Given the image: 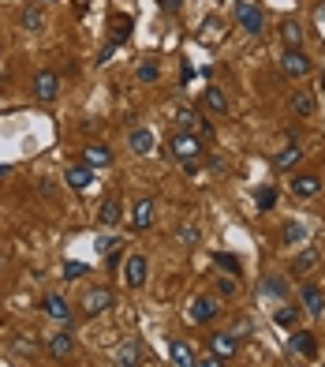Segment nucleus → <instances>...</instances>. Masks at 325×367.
<instances>
[{
    "label": "nucleus",
    "mask_w": 325,
    "mask_h": 367,
    "mask_svg": "<svg viewBox=\"0 0 325 367\" xmlns=\"http://www.w3.org/2000/svg\"><path fill=\"white\" fill-rule=\"evenodd\" d=\"M169 154L176 161H183V169L187 172H198V158H202V143L194 139L191 132H176L169 139Z\"/></svg>",
    "instance_id": "1"
},
{
    "label": "nucleus",
    "mask_w": 325,
    "mask_h": 367,
    "mask_svg": "<svg viewBox=\"0 0 325 367\" xmlns=\"http://www.w3.org/2000/svg\"><path fill=\"white\" fill-rule=\"evenodd\" d=\"M41 348L49 360H71L75 356V337H71V330H53V334L41 337Z\"/></svg>",
    "instance_id": "2"
},
{
    "label": "nucleus",
    "mask_w": 325,
    "mask_h": 367,
    "mask_svg": "<svg viewBox=\"0 0 325 367\" xmlns=\"http://www.w3.org/2000/svg\"><path fill=\"white\" fill-rule=\"evenodd\" d=\"M116 304V296L109 292L105 285H94V289H86L82 292V315L86 319H94V315H105L109 307Z\"/></svg>",
    "instance_id": "3"
},
{
    "label": "nucleus",
    "mask_w": 325,
    "mask_h": 367,
    "mask_svg": "<svg viewBox=\"0 0 325 367\" xmlns=\"http://www.w3.org/2000/svg\"><path fill=\"white\" fill-rule=\"evenodd\" d=\"M57 94H60V75L53 68H41L38 75H34V98H38V102H57Z\"/></svg>",
    "instance_id": "4"
},
{
    "label": "nucleus",
    "mask_w": 325,
    "mask_h": 367,
    "mask_svg": "<svg viewBox=\"0 0 325 367\" xmlns=\"http://www.w3.org/2000/svg\"><path fill=\"white\" fill-rule=\"evenodd\" d=\"M113 360H116V367H142V364H146L142 341H138V337H127V341H120L116 352H113Z\"/></svg>",
    "instance_id": "5"
},
{
    "label": "nucleus",
    "mask_w": 325,
    "mask_h": 367,
    "mask_svg": "<svg viewBox=\"0 0 325 367\" xmlns=\"http://www.w3.org/2000/svg\"><path fill=\"white\" fill-rule=\"evenodd\" d=\"M236 23L243 26L247 34H262L266 15H262V8H258V4H250V0H243V4H236Z\"/></svg>",
    "instance_id": "6"
},
{
    "label": "nucleus",
    "mask_w": 325,
    "mask_h": 367,
    "mask_svg": "<svg viewBox=\"0 0 325 367\" xmlns=\"http://www.w3.org/2000/svg\"><path fill=\"white\" fill-rule=\"evenodd\" d=\"M281 71L288 79H303V75H310V57H306L303 49H284V57H281Z\"/></svg>",
    "instance_id": "7"
},
{
    "label": "nucleus",
    "mask_w": 325,
    "mask_h": 367,
    "mask_svg": "<svg viewBox=\"0 0 325 367\" xmlns=\"http://www.w3.org/2000/svg\"><path fill=\"white\" fill-rule=\"evenodd\" d=\"M146 274H150L146 255H131V259L124 262V285H127V289H142V285H146Z\"/></svg>",
    "instance_id": "8"
},
{
    "label": "nucleus",
    "mask_w": 325,
    "mask_h": 367,
    "mask_svg": "<svg viewBox=\"0 0 325 367\" xmlns=\"http://www.w3.org/2000/svg\"><path fill=\"white\" fill-rule=\"evenodd\" d=\"M210 348H213V356L228 360V356L239 352V337L232 334V330H217V334H210Z\"/></svg>",
    "instance_id": "9"
},
{
    "label": "nucleus",
    "mask_w": 325,
    "mask_h": 367,
    "mask_svg": "<svg viewBox=\"0 0 325 367\" xmlns=\"http://www.w3.org/2000/svg\"><path fill=\"white\" fill-rule=\"evenodd\" d=\"M217 311H221V304L213 296H194L191 307H187V315H191V323H213Z\"/></svg>",
    "instance_id": "10"
},
{
    "label": "nucleus",
    "mask_w": 325,
    "mask_h": 367,
    "mask_svg": "<svg viewBox=\"0 0 325 367\" xmlns=\"http://www.w3.org/2000/svg\"><path fill=\"white\" fill-rule=\"evenodd\" d=\"M172 120L180 124V132H202L206 116H202L194 105H176V109H172Z\"/></svg>",
    "instance_id": "11"
},
{
    "label": "nucleus",
    "mask_w": 325,
    "mask_h": 367,
    "mask_svg": "<svg viewBox=\"0 0 325 367\" xmlns=\"http://www.w3.org/2000/svg\"><path fill=\"white\" fill-rule=\"evenodd\" d=\"M98 222L105 225V229H116L120 222H124V203H120L116 195L101 199V206H98Z\"/></svg>",
    "instance_id": "12"
},
{
    "label": "nucleus",
    "mask_w": 325,
    "mask_h": 367,
    "mask_svg": "<svg viewBox=\"0 0 325 367\" xmlns=\"http://www.w3.org/2000/svg\"><path fill=\"white\" fill-rule=\"evenodd\" d=\"M322 191V177H314V172H299V177H292V195L295 199H314Z\"/></svg>",
    "instance_id": "13"
},
{
    "label": "nucleus",
    "mask_w": 325,
    "mask_h": 367,
    "mask_svg": "<svg viewBox=\"0 0 325 367\" xmlns=\"http://www.w3.org/2000/svg\"><path fill=\"white\" fill-rule=\"evenodd\" d=\"M82 161H86L90 169H109V165H113V150L101 146V143H86L82 146Z\"/></svg>",
    "instance_id": "14"
},
{
    "label": "nucleus",
    "mask_w": 325,
    "mask_h": 367,
    "mask_svg": "<svg viewBox=\"0 0 325 367\" xmlns=\"http://www.w3.org/2000/svg\"><path fill=\"white\" fill-rule=\"evenodd\" d=\"M64 184H68V188H75V191H86L90 184H94V169H90L86 161H82V165H68V172H64Z\"/></svg>",
    "instance_id": "15"
},
{
    "label": "nucleus",
    "mask_w": 325,
    "mask_h": 367,
    "mask_svg": "<svg viewBox=\"0 0 325 367\" xmlns=\"http://www.w3.org/2000/svg\"><path fill=\"white\" fill-rule=\"evenodd\" d=\"M127 150L138 154V158L154 154V132H150V127H135V132L127 135Z\"/></svg>",
    "instance_id": "16"
},
{
    "label": "nucleus",
    "mask_w": 325,
    "mask_h": 367,
    "mask_svg": "<svg viewBox=\"0 0 325 367\" xmlns=\"http://www.w3.org/2000/svg\"><path fill=\"white\" fill-rule=\"evenodd\" d=\"M45 315H49L53 323L68 326V323H71V304H68L64 296H45Z\"/></svg>",
    "instance_id": "17"
},
{
    "label": "nucleus",
    "mask_w": 325,
    "mask_h": 367,
    "mask_svg": "<svg viewBox=\"0 0 325 367\" xmlns=\"http://www.w3.org/2000/svg\"><path fill=\"white\" fill-rule=\"evenodd\" d=\"M202 105H206L210 113H228V109H232L228 94H225V90H221V87H213V82H210L206 90H202Z\"/></svg>",
    "instance_id": "18"
},
{
    "label": "nucleus",
    "mask_w": 325,
    "mask_h": 367,
    "mask_svg": "<svg viewBox=\"0 0 325 367\" xmlns=\"http://www.w3.org/2000/svg\"><path fill=\"white\" fill-rule=\"evenodd\" d=\"M299 296H303V307H306V315H322V311H325V292H322L318 285H314V281H306Z\"/></svg>",
    "instance_id": "19"
},
{
    "label": "nucleus",
    "mask_w": 325,
    "mask_h": 367,
    "mask_svg": "<svg viewBox=\"0 0 325 367\" xmlns=\"http://www.w3.org/2000/svg\"><path fill=\"white\" fill-rule=\"evenodd\" d=\"M131 225L135 229H150L154 225V199H138L131 206Z\"/></svg>",
    "instance_id": "20"
},
{
    "label": "nucleus",
    "mask_w": 325,
    "mask_h": 367,
    "mask_svg": "<svg viewBox=\"0 0 325 367\" xmlns=\"http://www.w3.org/2000/svg\"><path fill=\"white\" fill-rule=\"evenodd\" d=\"M19 23H23V30H26V34H41V30H45V15H41V8H38V4L23 8Z\"/></svg>",
    "instance_id": "21"
},
{
    "label": "nucleus",
    "mask_w": 325,
    "mask_h": 367,
    "mask_svg": "<svg viewBox=\"0 0 325 367\" xmlns=\"http://www.w3.org/2000/svg\"><path fill=\"white\" fill-rule=\"evenodd\" d=\"M288 348L299 356H314V348H318V341H314V334H306V330H295L292 337H288Z\"/></svg>",
    "instance_id": "22"
},
{
    "label": "nucleus",
    "mask_w": 325,
    "mask_h": 367,
    "mask_svg": "<svg viewBox=\"0 0 325 367\" xmlns=\"http://www.w3.org/2000/svg\"><path fill=\"white\" fill-rule=\"evenodd\" d=\"M292 109H295V116H314L318 102H314L310 90H295V94H292Z\"/></svg>",
    "instance_id": "23"
},
{
    "label": "nucleus",
    "mask_w": 325,
    "mask_h": 367,
    "mask_svg": "<svg viewBox=\"0 0 325 367\" xmlns=\"http://www.w3.org/2000/svg\"><path fill=\"white\" fill-rule=\"evenodd\" d=\"M169 352H172V364H176V367H194V364H198L187 341H172V345H169Z\"/></svg>",
    "instance_id": "24"
},
{
    "label": "nucleus",
    "mask_w": 325,
    "mask_h": 367,
    "mask_svg": "<svg viewBox=\"0 0 325 367\" xmlns=\"http://www.w3.org/2000/svg\"><path fill=\"white\" fill-rule=\"evenodd\" d=\"M281 38H284L288 49H299V45H303V26L295 23V19H284L281 23Z\"/></svg>",
    "instance_id": "25"
},
{
    "label": "nucleus",
    "mask_w": 325,
    "mask_h": 367,
    "mask_svg": "<svg viewBox=\"0 0 325 367\" xmlns=\"http://www.w3.org/2000/svg\"><path fill=\"white\" fill-rule=\"evenodd\" d=\"M314 266H318V251H314V247H303L292 262V274H306V270H314Z\"/></svg>",
    "instance_id": "26"
},
{
    "label": "nucleus",
    "mask_w": 325,
    "mask_h": 367,
    "mask_svg": "<svg viewBox=\"0 0 325 367\" xmlns=\"http://www.w3.org/2000/svg\"><path fill=\"white\" fill-rule=\"evenodd\" d=\"M131 34V15H113V42L109 45H124Z\"/></svg>",
    "instance_id": "27"
},
{
    "label": "nucleus",
    "mask_w": 325,
    "mask_h": 367,
    "mask_svg": "<svg viewBox=\"0 0 325 367\" xmlns=\"http://www.w3.org/2000/svg\"><path fill=\"white\" fill-rule=\"evenodd\" d=\"M299 158H303V150L292 143V146H284V150L277 154V158H273V165H277V169H292V165H299Z\"/></svg>",
    "instance_id": "28"
},
{
    "label": "nucleus",
    "mask_w": 325,
    "mask_h": 367,
    "mask_svg": "<svg viewBox=\"0 0 325 367\" xmlns=\"http://www.w3.org/2000/svg\"><path fill=\"white\" fill-rule=\"evenodd\" d=\"M281 240H284V244H306V229H303L299 222H288V225L281 229Z\"/></svg>",
    "instance_id": "29"
},
{
    "label": "nucleus",
    "mask_w": 325,
    "mask_h": 367,
    "mask_svg": "<svg viewBox=\"0 0 325 367\" xmlns=\"http://www.w3.org/2000/svg\"><path fill=\"white\" fill-rule=\"evenodd\" d=\"M262 292H266V296H277V300H284V296H288V285H284L281 278H266V281H262Z\"/></svg>",
    "instance_id": "30"
},
{
    "label": "nucleus",
    "mask_w": 325,
    "mask_h": 367,
    "mask_svg": "<svg viewBox=\"0 0 325 367\" xmlns=\"http://www.w3.org/2000/svg\"><path fill=\"white\" fill-rule=\"evenodd\" d=\"M254 203H258V210H273V206H277V191H273V188H269V184H266V188H258Z\"/></svg>",
    "instance_id": "31"
},
{
    "label": "nucleus",
    "mask_w": 325,
    "mask_h": 367,
    "mask_svg": "<svg viewBox=\"0 0 325 367\" xmlns=\"http://www.w3.org/2000/svg\"><path fill=\"white\" fill-rule=\"evenodd\" d=\"M213 262H217L221 270H228V274H236V278H239V259H236V255H225V251H217V255H213Z\"/></svg>",
    "instance_id": "32"
},
{
    "label": "nucleus",
    "mask_w": 325,
    "mask_h": 367,
    "mask_svg": "<svg viewBox=\"0 0 325 367\" xmlns=\"http://www.w3.org/2000/svg\"><path fill=\"white\" fill-rule=\"evenodd\" d=\"M98 255H105V259H109V255H116L120 251V240H116V236H98Z\"/></svg>",
    "instance_id": "33"
},
{
    "label": "nucleus",
    "mask_w": 325,
    "mask_h": 367,
    "mask_svg": "<svg viewBox=\"0 0 325 367\" xmlns=\"http://www.w3.org/2000/svg\"><path fill=\"white\" fill-rule=\"evenodd\" d=\"M157 75H161V71H157V64H154V60L138 64V82H157Z\"/></svg>",
    "instance_id": "34"
},
{
    "label": "nucleus",
    "mask_w": 325,
    "mask_h": 367,
    "mask_svg": "<svg viewBox=\"0 0 325 367\" xmlns=\"http://www.w3.org/2000/svg\"><path fill=\"white\" fill-rule=\"evenodd\" d=\"M277 323H281V326H295V323H299V307H281V311H277Z\"/></svg>",
    "instance_id": "35"
},
{
    "label": "nucleus",
    "mask_w": 325,
    "mask_h": 367,
    "mask_svg": "<svg viewBox=\"0 0 325 367\" xmlns=\"http://www.w3.org/2000/svg\"><path fill=\"white\" fill-rule=\"evenodd\" d=\"M15 352H19V356L38 352V341H34V337H15Z\"/></svg>",
    "instance_id": "36"
},
{
    "label": "nucleus",
    "mask_w": 325,
    "mask_h": 367,
    "mask_svg": "<svg viewBox=\"0 0 325 367\" xmlns=\"http://www.w3.org/2000/svg\"><path fill=\"white\" fill-rule=\"evenodd\" d=\"M82 274H90L82 262H64V278H68V281H79Z\"/></svg>",
    "instance_id": "37"
},
{
    "label": "nucleus",
    "mask_w": 325,
    "mask_h": 367,
    "mask_svg": "<svg viewBox=\"0 0 325 367\" xmlns=\"http://www.w3.org/2000/svg\"><path fill=\"white\" fill-rule=\"evenodd\" d=\"M176 236H180V240L187 244V247H194V244H198V229H194V225H183Z\"/></svg>",
    "instance_id": "38"
},
{
    "label": "nucleus",
    "mask_w": 325,
    "mask_h": 367,
    "mask_svg": "<svg viewBox=\"0 0 325 367\" xmlns=\"http://www.w3.org/2000/svg\"><path fill=\"white\" fill-rule=\"evenodd\" d=\"M217 30H221V23H217V19L202 23V38H206V34H210V38H217Z\"/></svg>",
    "instance_id": "39"
},
{
    "label": "nucleus",
    "mask_w": 325,
    "mask_h": 367,
    "mask_svg": "<svg viewBox=\"0 0 325 367\" xmlns=\"http://www.w3.org/2000/svg\"><path fill=\"white\" fill-rule=\"evenodd\" d=\"M194 367H225V360H221V356H206V360H198V364H194Z\"/></svg>",
    "instance_id": "40"
},
{
    "label": "nucleus",
    "mask_w": 325,
    "mask_h": 367,
    "mask_svg": "<svg viewBox=\"0 0 325 367\" xmlns=\"http://www.w3.org/2000/svg\"><path fill=\"white\" fill-rule=\"evenodd\" d=\"M217 289H221V296H232V292H236V281H232V278H225Z\"/></svg>",
    "instance_id": "41"
},
{
    "label": "nucleus",
    "mask_w": 325,
    "mask_h": 367,
    "mask_svg": "<svg viewBox=\"0 0 325 367\" xmlns=\"http://www.w3.org/2000/svg\"><path fill=\"white\" fill-rule=\"evenodd\" d=\"M8 172H12V169H8V165H0V180H4V177H8Z\"/></svg>",
    "instance_id": "42"
},
{
    "label": "nucleus",
    "mask_w": 325,
    "mask_h": 367,
    "mask_svg": "<svg viewBox=\"0 0 325 367\" xmlns=\"http://www.w3.org/2000/svg\"><path fill=\"white\" fill-rule=\"evenodd\" d=\"M176 4H183V0H165V8H176Z\"/></svg>",
    "instance_id": "43"
},
{
    "label": "nucleus",
    "mask_w": 325,
    "mask_h": 367,
    "mask_svg": "<svg viewBox=\"0 0 325 367\" xmlns=\"http://www.w3.org/2000/svg\"><path fill=\"white\" fill-rule=\"evenodd\" d=\"M322 23H325V8H322Z\"/></svg>",
    "instance_id": "44"
},
{
    "label": "nucleus",
    "mask_w": 325,
    "mask_h": 367,
    "mask_svg": "<svg viewBox=\"0 0 325 367\" xmlns=\"http://www.w3.org/2000/svg\"><path fill=\"white\" fill-rule=\"evenodd\" d=\"M0 266H4V255H0Z\"/></svg>",
    "instance_id": "45"
},
{
    "label": "nucleus",
    "mask_w": 325,
    "mask_h": 367,
    "mask_svg": "<svg viewBox=\"0 0 325 367\" xmlns=\"http://www.w3.org/2000/svg\"><path fill=\"white\" fill-rule=\"evenodd\" d=\"M236 4H243V0H236Z\"/></svg>",
    "instance_id": "46"
}]
</instances>
